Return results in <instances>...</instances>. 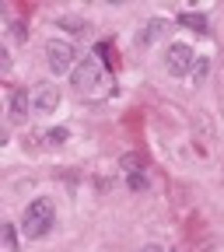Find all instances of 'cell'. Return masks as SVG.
Instances as JSON below:
<instances>
[{
  "label": "cell",
  "mask_w": 224,
  "mask_h": 252,
  "mask_svg": "<svg viewBox=\"0 0 224 252\" xmlns=\"http://www.w3.org/2000/svg\"><path fill=\"white\" fill-rule=\"evenodd\" d=\"M56 224V207L49 196H35L25 210H21V231L28 238H46Z\"/></svg>",
  "instance_id": "obj_1"
},
{
  "label": "cell",
  "mask_w": 224,
  "mask_h": 252,
  "mask_svg": "<svg viewBox=\"0 0 224 252\" xmlns=\"http://www.w3.org/2000/svg\"><path fill=\"white\" fill-rule=\"evenodd\" d=\"M46 67L53 70V74H74V67H77V53H74V46L67 42V39H49L46 42Z\"/></svg>",
  "instance_id": "obj_2"
},
{
  "label": "cell",
  "mask_w": 224,
  "mask_h": 252,
  "mask_svg": "<svg viewBox=\"0 0 224 252\" xmlns=\"http://www.w3.org/2000/svg\"><path fill=\"white\" fill-rule=\"evenodd\" d=\"M196 53H193V46H186V42H172L168 46V53H165V70L172 74V77H186V74H193V67H196Z\"/></svg>",
  "instance_id": "obj_3"
},
{
  "label": "cell",
  "mask_w": 224,
  "mask_h": 252,
  "mask_svg": "<svg viewBox=\"0 0 224 252\" xmlns=\"http://www.w3.org/2000/svg\"><path fill=\"white\" fill-rule=\"evenodd\" d=\"M102 81H105V74H102V63L98 60H81L77 67H74V74H70V84L81 91V94H88V91H98L102 88Z\"/></svg>",
  "instance_id": "obj_4"
},
{
  "label": "cell",
  "mask_w": 224,
  "mask_h": 252,
  "mask_svg": "<svg viewBox=\"0 0 224 252\" xmlns=\"http://www.w3.org/2000/svg\"><path fill=\"white\" fill-rule=\"evenodd\" d=\"M32 109L39 116H53L60 109V88L56 84H35L32 88Z\"/></svg>",
  "instance_id": "obj_5"
},
{
  "label": "cell",
  "mask_w": 224,
  "mask_h": 252,
  "mask_svg": "<svg viewBox=\"0 0 224 252\" xmlns=\"http://www.w3.org/2000/svg\"><path fill=\"white\" fill-rule=\"evenodd\" d=\"M28 109H32V94H28L25 88H14V91H11V109H7L11 123H25V119H28Z\"/></svg>",
  "instance_id": "obj_6"
},
{
  "label": "cell",
  "mask_w": 224,
  "mask_h": 252,
  "mask_svg": "<svg viewBox=\"0 0 224 252\" xmlns=\"http://www.w3.org/2000/svg\"><path fill=\"white\" fill-rule=\"evenodd\" d=\"M165 28H168V21H165V18H151V21L137 32V46H151V42H154L158 35H161Z\"/></svg>",
  "instance_id": "obj_7"
},
{
  "label": "cell",
  "mask_w": 224,
  "mask_h": 252,
  "mask_svg": "<svg viewBox=\"0 0 224 252\" xmlns=\"http://www.w3.org/2000/svg\"><path fill=\"white\" fill-rule=\"evenodd\" d=\"M119 168H123V172H130V175H133V172H144V158H140V154H123Z\"/></svg>",
  "instance_id": "obj_8"
},
{
  "label": "cell",
  "mask_w": 224,
  "mask_h": 252,
  "mask_svg": "<svg viewBox=\"0 0 224 252\" xmlns=\"http://www.w3.org/2000/svg\"><path fill=\"white\" fill-rule=\"evenodd\" d=\"M56 25H60V28H74V35H88V25H84L81 18H70V14H63Z\"/></svg>",
  "instance_id": "obj_9"
},
{
  "label": "cell",
  "mask_w": 224,
  "mask_h": 252,
  "mask_svg": "<svg viewBox=\"0 0 224 252\" xmlns=\"http://www.w3.org/2000/svg\"><path fill=\"white\" fill-rule=\"evenodd\" d=\"M67 140H70V130H67V126H56V130L46 133V144H53V147H56V144H67Z\"/></svg>",
  "instance_id": "obj_10"
},
{
  "label": "cell",
  "mask_w": 224,
  "mask_h": 252,
  "mask_svg": "<svg viewBox=\"0 0 224 252\" xmlns=\"http://www.w3.org/2000/svg\"><path fill=\"white\" fill-rule=\"evenodd\" d=\"M4 252H18V231H14V224H4Z\"/></svg>",
  "instance_id": "obj_11"
},
{
  "label": "cell",
  "mask_w": 224,
  "mask_h": 252,
  "mask_svg": "<svg viewBox=\"0 0 224 252\" xmlns=\"http://www.w3.org/2000/svg\"><path fill=\"white\" fill-rule=\"evenodd\" d=\"M207 74H210V60H207V56H200V60H196V67H193V74H189V77H193V81L200 84V81H203Z\"/></svg>",
  "instance_id": "obj_12"
},
{
  "label": "cell",
  "mask_w": 224,
  "mask_h": 252,
  "mask_svg": "<svg viewBox=\"0 0 224 252\" xmlns=\"http://www.w3.org/2000/svg\"><path fill=\"white\" fill-rule=\"evenodd\" d=\"M179 21H182V25H189V28H196V32H203V28H207V18H203V14H179Z\"/></svg>",
  "instance_id": "obj_13"
},
{
  "label": "cell",
  "mask_w": 224,
  "mask_h": 252,
  "mask_svg": "<svg viewBox=\"0 0 224 252\" xmlns=\"http://www.w3.org/2000/svg\"><path fill=\"white\" fill-rule=\"evenodd\" d=\"M130 189H137V193H140V189H147V175H144V172H133V175H130Z\"/></svg>",
  "instance_id": "obj_14"
},
{
  "label": "cell",
  "mask_w": 224,
  "mask_h": 252,
  "mask_svg": "<svg viewBox=\"0 0 224 252\" xmlns=\"http://www.w3.org/2000/svg\"><path fill=\"white\" fill-rule=\"evenodd\" d=\"M137 252H165V249H161V245H154V242H151V245H140Z\"/></svg>",
  "instance_id": "obj_15"
}]
</instances>
